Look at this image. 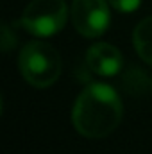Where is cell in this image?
<instances>
[{"instance_id":"1","label":"cell","mask_w":152,"mask_h":154,"mask_svg":"<svg viewBox=\"0 0 152 154\" xmlns=\"http://www.w3.org/2000/svg\"><path fill=\"white\" fill-rule=\"evenodd\" d=\"M122 100L109 84L93 82L77 97L72 122L79 134L86 138H106L122 120Z\"/></svg>"},{"instance_id":"2","label":"cell","mask_w":152,"mask_h":154,"mask_svg":"<svg viewBox=\"0 0 152 154\" xmlns=\"http://www.w3.org/2000/svg\"><path fill=\"white\" fill-rule=\"evenodd\" d=\"M18 65L23 79L34 88H48L54 84L63 66L59 52L45 41L27 43L20 52Z\"/></svg>"},{"instance_id":"3","label":"cell","mask_w":152,"mask_h":154,"mask_svg":"<svg viewBox=\"0 0 152 154\" xmlns=\"http://www.w3.org/2000/svg\"><path fill=\"white\" fill-rule=\"evenodd\" d=\"M68 20L65 0H32L22 14V25L32 36L50 38L57 34Z\"/></svg>"},{"instance_id":"4","label":"cell","mask_w":152,"mask_h":154,"mask_svg":"<svg viewBox=\"0 0 152 154\" xmlns=\"http://www.w3.org/2000/svg\"><path fill=\"white\" fill-rule=\"evenodd\" d=\"M109 2L106 0H74L72 23L84 38H99L109 27Z\"/></svg>"},{"instance_id":"5","label":"cell","mask_w":152,"mask_h":154,"mask_svg":"<svg viewBox=\"0 0 152 154\" xmlns=\"http://www.w3.org/2000/svg\"><path fill=\"white\" fill-rule=\"evenodd\" d=\"M88 68L100 77H113L122 70L123 59L120 50L109 43H97L86 52Z\"/></svg>"},{"instance_id":"6","label":"cell","mask_w":152,"mask_h":154,"mask_svg":"<svg viewBox=\"0 0 152 154\" xmlns=\"http://www.w3.org/2000/svg\"><path fill=\"white\" fill-rule=\"evenodd\" d=\"M132 43H134L138 56L145 63L152 65V16L141 20L136 25L132 32Z\"/></svg>"},{"instance_id":"7","label":"cell","mask_w":152,"mask_h":154,"mask_svg":"<svg viewBox=\"0 0 152 154\" xmlns=\"http://www.w3.org/2000/svg\"><path fill=\"white\" fill-rule=\"evenodd\" d=\"M108 2H109L111 7H114L120 13H132L141 4V0H108Z\"/></svg>"},{"instance_id":"8","label":"cell","mask_w":152,"mask_h":154,"mask_svg":"<svg viewBox=\"0 0 152 154\" xmlns=\"http://www.w3.org/2000/svg\"><path fill=\"white\" fill-rule=\"evenodd\" d=\"M16 43V38L11 36V31H9V25H4L2 27V50L4 52H9V48Z\"/></svg>"},{"instance_id":"9","label":"cell","mask_w":152,"mask_h":154,"mask_svg":"<svg viewBox=\"0 0 152 154\" xmlns=\"http://www.w3.org/2000/svg\"><path fill=\"white\" fill-rule=\"evenodd\" d=\"M150 86H152V84H150Z\"/></svg>"}]
</instances>
